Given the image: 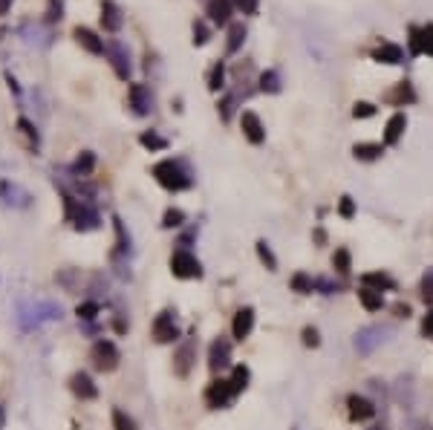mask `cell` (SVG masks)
<instances>
[{
    "label": "cell",
    "instance_id": "41",
    "mask_svg": "<svg viewBox=\"0 0 433 430\" xmlns=\"http://www.w3.org/2000/svg\"><path fill=\"white\" fill-rule=\"evenodd\" d=\"M390 99H393V101H404V104H410V101H416V93H413V87L408 84V81H401V84H399V90L393 93V95H390Z\"/></svg>",
    "mask_w": 433,
    "mask_h": 430
},
{
    "label": "cell",
    "instance_id": "12",
    "mask_svg": "<svg viewBox=\"0 0 433 430\" xmlns=\"http://www.w3.org/2000/svg\"><path fill=\"white\" fill-rule=\"evenodd\" d=\"M102 26H104V32H110V35L121 32V26H124V12L119 9L116 0H104V3H102Z\"/></svg>",
    "mask_w": 433,
    "mask_h": 430
},
{
    "label": "cell",
    "instance_id": "42",
    "mask_svg": "<svg viewBox=\"0 0 433 430\" xmlns=\"http://www.w3.org/2000/svg\"><path fill=\"white\" fill-rule=\"evenodd\" d=\"M113 427H116V430H136V422H133L121 407H116V410H113Z\"/></svg>",
    "mask_w": 433,
    "mask_h": 430
},
{
    "label": "cell",
    "instance_id": "22",
    "mask_svg": "<svg viewBox=\"0 0 433 430\" xmlns=\"http://www.w3.org/2000/svg\"><path fill=\"white\" fill-rule=\"evenodd\" d=\"M404 128H408V119H404V113H393V116H390L387 128H384V145L396 147L401 142V136H404Z\"/></svg>",
    "mask_w": 433,
    "mask_h": 430
},
{
    "label": "cell",
    "instance_id": "39",
    "mask_svg": "<svg viewBox=\"0 0 433 430\" xmlns=\"http://www.w3.org/2000/svg\"><path fill=\"white\" fill-rule=\"evenodd\" d=\"M211 40V29L205 21H194V47H205Z\"/></svg>",
    "mask_w": 433,
    "mask_h": 430
},
{
    "label": "cell",
    "instance_id": "30",
    "mask_svg": "<svg viewBox=\"0 0 433 430\" xmlns=\"http://www.w3.org/2000/svg\"><path fill=\"white\" fill-rule=\"evenodd\" d=\"M222 87H226V61H217L211 67V73H208V90L220 93Z\"/></svg>",
    "mask_w": 433,
    "mask_h": 430
},
{
    "label": "cell",
    "instance_id": "18",
    "mask_svg": "<svg viewBox=\"0 0 433 430\" xmlns=\"http://www.w3.org/2000/svg\"><path fill=\"white\" fill-rule=\"evenodd\" d=\"M231 9H234V0H208L205 15L214 26H226L231 21Z\"/></svg>",
    "mask_w": 433,
    "mask_h": 430
},
{
    "label": "cell",
    "instance_id": "2",
    "mask_svg": "<svg viewBox=\"0 0 433 430\" xmlns=\"http://www.w3.org/2000/svg\"><path fill=\"white\" fill-rule=\"evenodd\" d=\"M153 179L165 188V191H188L194 185V176L191 171L185 168L183 162H176V159H162L153 165Z\"/></svg>",
    "mask_w": 433,
    "mask_h": 430
},
{
    "label": "cell",
    "instance_id": "14",
    "mask_svg": "<svg viewBox=\"0 0 433 430\" xmlns=\"http://www.w3.org/2000/svg\"><path fill=\"white\" fill-rule=\"evenodd\" d=\"M347 410H350V419L353 422H370L373 416H375V405H373L370 398L358 396V393H353L350 398H347Z\"/></svg>",
    "mask_w": 433,
    "mask_h": 430
},
{
    "label": "cell",
    "instance_id": "52",
    "mask_svg": "<svg viewBox=\"0 0 433 430\" xmlns=\"http://www.w3.org/2000/svg\"><path fill=\"white\" fill-rule=\"evenodd\" d=\"M396 315L399 318H410V307H408V303H396Z\"/></svg>",
    "mask_w": 433,
    "mask_h": 430
},
{
    "label": "cell",
    "instance_id": "49",
    "mask_svg": "<svg viewBox=\"0 0 433 430\" xmlns=\"http://www.w3.org/2000/svg\"><path fill=\"white\" fill-rule=\"evenodd\" d=\"M301 335H303V346H320V332L315 326H306Z\"/></svg>",
    "mask_w": 433,
    "mask_h": 430
},
{
    "label": "cell",
    "instance_id": "3",
    "mask_svg": "<svg viewBox=\"0 0 433 430\" xmlns=\"http://www.w3.org/2000/svg\"><path fill=\"white\" fill-rule=\"evenodd\" d=\"M104 55L110 58V67H113V73H116L121 81H130L133 64H130V49H128V44H121V40L110 38V40H104Z\"/></svg>",
    "mask_w": 433,
    "mask_h": 430
},
{
    "label": "cell",
    "instance_id": "1",
    "mask_svg": "<svg viewBox=\"0 0 433 430\" xmlns=\"http://www.w3.org/2000/svg\"><path fill=\"white\" fill-rule=\"evenodd\" d=\"M61 197H64V217H67V223L75 226V231H95L102 226V217L90 205V200H78L64 188H61Z\"/></svg>",
    "mask_w": 433,
    "mask_h": 430
},
{
    "label": "cell",
    "instance_id": "23",
    "mask_svg": "<svg viewBox=\"0 0 433 430\" xmlns=\"http://www.w3.org/2000/svg\"><path fill=\"white\" fill-rule=\"evenodd\" d=\"M361 283L375 289V292H393V289H396V280L387 272H367L364 277H361Z\"/></svg>",
    "mask_w": 433,
    "mask_h": 430
},
{
    "label": "cell",
    "instance_id": "35",
    "mask_svg": "<svg viewBox=\"0 0 433 430\" xmlns=\"http://www.w3.org/2000/svg\"><path fill=\"white\" fill-rule=\"evenodd\" d=\"M139 145L148 147V150H167V139L153 133V130H145L142 136H139Z\"/></svg>",
    "mask_w": 433,
    "mask_h": 430
},
{
    "label": "cell",
    "instance_id": "29",
    "mask_svg": "<svg viewBox=\"0 0 433 430\" xmlns=\"http://www.w3.org/2000/svg\"><path fill=\"white\" fill-rule=\"evenodd\" d=\"M281 73L277 69H266V73L260 75V93H269V95H277L281 93Z\"/></svg>",
    "mask_w": 433,
    "mask_h": 430
},
{
    "label": "cell",
    "instance_id": "24",
    "mask_svg": "<svg viewBox=\"0 0 433 430\" xmlns=\"http://www.w3.org/2000/svg\"><path fill=\"white\" fill-rule=\"evenodd\" d=\"M373 61H379V64H401L404 52L396 44H382L379 49H373Z\"/></svg>",
    "mask_w": 433,
    "mask_h": 430
},
{
    "label": "cell",
    "instance_id": "38",
    "mask_svg": "<svg viewBox=\"0 0 433 430\" xmlns=\"http://www.w3.org/2000/svg\"><path fill=\"white\" fill-rule=\"evenodd\" d=\"M162 226H165V228H179V226H185V211H183V208H167L165 217H162Z\"/></svg>",
    "mask_w": 433,
    "mask_h": 430
},
{
    "label": "cell",
    "instance_id": "40",
    "mask_svg": "<svg viewBox=\"0 0 433 430\" xmlns=\"http://www.w3.org/2000/svg\"><path fill=\"white\" fill-rule=\"evenodd\" d=\"M61 18H64V0H49V3H47V18H44V23L55 26Z\"/></svg>",
    "mask_w": 433,
    "mask_h": 430
},
{
    "label": "cell",
    "instance_id": "51",
    "mask_svg": "<svg viewBox=\"0 0 433 430\" xmlns=\"http://www.w3.org/2000/svg\"><path fill=\"white\" fill-rule=\"evenodd\" d=\"M6 81H9V87H12V93L15 95H21V87H18V78L12 75V73H6Z\"/></svg>",
    "mask_w": 433,
    "mask_h": 430
},
{
    "label": "cell",
    "instance_id": "9",
    "mask_svg": "<svg viewBox=\"0 0 433 430\" xmlns=\"http://www.w3.org/2000/svg\"><path fill=\"white\" fill-rule=\"evenodd\" d=\"M21 38L26 40L30 47H38V49H47L52 44V26L49 23H23L21 26Z\"/></svg>",
    "mask_w": 433,
    "mask_h": 430
},
{
    "label": "cell",
    "instance_id": "5",
    "mask_svg": "<svg viewBox=\"0 0 433 430\" xmlns=\"http://www.w3.org/2000/svg\"><path fill=\"white\" fill-rule=\"evenodd\" d=\"M90 361H93V367L99 370V372H113V370L119 367V350H116V344L107 341V338L95 341L93 350H90Z\"/></svg>",
    "mask_w": 433,
    "mask_h": 430
},
{
    "label": "cell",
    "instance_id": "7",
    "mask_svg": "<svg viewBox=\"0 0 433 430\" xmlns=\"http://www.w3.org/2000/svg\"><path fill=\"white\" fill-rule=\"evenodd\" d=\"M234 387H231V381L229 379H214L211 384H208V390H205V401H208V407H214V410H220V407H229L231 401H234Z\"/></svg>",
    "mask_w": 433,
    "mask_h": 430
},
{
    "label": "cell",
    "instance_id": "15",
    "mask_svg": "<svg viewBox=\"0 0 433 430\" xmlns=\"http://www.w3.org/2000/svg\"><path fill=\"white\" fill-rule=\"evenodd\" d=\"M251 329H255V309H251V307L237 309L234 321H231V335H234L237 341H246V338L251 335Z\"/></svg>",
    "mask_w": 433,
    "mask_h": 430
},
{
    "label": "cell",
    "instance_id": "46",
    "mask_svg": "<svg viewBox=\"0 0 433 430\" xmlns=\"http://www.w3.org/2000/svg\"><path fill=\"white\" fill-rule=\"evenodd\" d=\"M234 104H237V99H234V95H226V99H222V101L217 104V110H220V119H222V121H229V119H231V113H234Z\"/></svg>",
    "mask_w": 433,
    "mask_h": 430
},
{
    "label": "cell",
    "instance_id": "17",
    "mask_svg": "<svg viewBox=\"0 0 433 430\" xmlns=\"http://www.w3.org/2000/svg\"><path fill=\"white\" fill-rule=\"evenodd\" d=\"M0 200H3L6 205L26 208L32 197H30V191H23L18 182H9V179H3V182H0Z\"/></svg>",
    "mask_w": 433,
    "mask_h": 430
},
{
    "label": "cell",
    "instance_id": "50",
    "mask_svg": "<svg viewBox=\"0 0 433 430\" xmlns=\"http://www.w3.org/2000/svg\"><path fill=\"white\" fill-rule=\"evenodd\" d=\"M422 332H425V338L433 341V309L425 315V321H422Z\"/></svg>",
    "mask_w": 433,
    "mask_h": 430
},
{
    "label": "cell",
    "instance_id": "13",
    "mask_svg": "<svg viewBox=\"0 0 433 430\" xmlns=\"http://www.w3.org/2000/svg\"><path fill=\"white\" fill-rule=\"evenodd\" d=\"M231 364V344L226 338H217L211 344V350H208V367H211L214 372L226 370Z\"/></svg>",
    "mask_w": 433,
    "mask_h": 430
},
{
    "label": "cell",
    "instance_id": "20",
    "mask_svg": "<svg viewBox=\"0 0 433 430\" xmlns=\"http://www.w3.org/2000/svg\"><path fill=\"white\" fill-rule=\"evenodd\" d=\"M69 390H73L81 401H93L95 396H99V387L93 384V379L87 376V372H75V376L69 379Z\"/></svg>",
    "mask_w": 433,
    "mask_h": 430
},
{
    "label": "cell",
    "instance_id": "34",
    "mask_svg": "<svg viewBox=\"0 0 433 430\" xmlns=\"http://www.w3.org/2000/svg\"><path fill=\"white\" fill-rule=\"evenodd\" d=\"M95 168V156L90 154V150H84V154L73 162V176H90Z\"/></svg>",
    "mask_w": 433,
    "mask_h": 430
},
{
    "label": "cell",
    "instance_id": "10",
    "mask_svg": "<svg viewBox=\"0 0 433 430\" xmlns=\"http://www.w3.org/2000/svg\"><path fill=\"white\" fill-rule=\"evenodd\" d=\"M197 361V344H194V338H185L183 344L176 346V355H174V372L179 379H188L191 372V364Z\"/></svg>",
    "mask_w": 433,
    "mask_h": 430
},
{
    "label": "cell",
    "instance_id": "27",
    "mask_svg": "<svg viewBox=\"0 0 433 430\" xmlns=\"http://www.w3.org/2000/svg\"><path fill=\"white\" fill-rule=\"evenodd\" d=\"M243 44H246V26H243V23H231V26H229V40H226V52H229V55L240 52Z\"/></svg>",
    "mask_w": 433,
    "mask_h": 430
},
{
    "label": "cell",
    "instance_id": "8",
    "mask_svg": "<svg viewBox=\"0 0 433 430\" xmlns=\"http://www.w3.org/2000/svg\"><path fill=\"white\" fill-rule=\"evenodd\" d=\"M153 338L159 344H171L179 338V324H176V315L171 309H165L153 318Z\"/></svg>",
    "mask_w": 433,
    "mask_h": 430
},
{
    "label": "cell",
    "instance_id": "4",
    "mask_svg": "<svg viewBox=\"0 0 433 430\" xmlns=\"http://www.w3.org/2000/svg\"><path fill=\"white\" fill-rule=\"evenodd\" d=\"M171 274L179 277V280H200L202 263L197 260V254H191L188 248H176L171 254Z\"/></svg>",
    "mask_w": 433,
    "mask_h": 430
},
{
    "label": "cell",
    "instance_id": "53",
    "mask_svg": "<svg viewBox=\"0 0 433 430\" xmlns=\"http://www.w3.org/2000/svg\"><path fill=\"white\" fill-rule=\"evenodd\" d=\"M12 3H15V0H0V18H3L6 12L12 9Z\"/></svg>",
    "mask_w": 433,
    "mask_h": 430
},
{
    "label": "cell",
    "instance_id": "33",
    "mask_svg": "<svg viewBox=\"0 0 433 430\" xmlns=\"http://www.w3.org/2000/svg\"><path fill=\"white\" fill-rule=\"evenodd\" d=\"M332 269L338 272V274H350V269H353L350 248H335V254H332Z\"/></svg>",
    "mask_w": 433,
    "mask_h": 430
},
{
    "label": "cell",
    "instance_id": "21",
    "mask_svg": "<svg viewBox=\"0 0 433 430\" xmlns=\"http://www.w3.org/2000/svg\"><path fill=\"white\" fill-rule=\"evenodd\" d=\"M410 52L413 55H433V26L425 29H410Z\"/></svg>",
    "mask_w": 433,
    "mask_h": 430
},
{
    "label": "cell",
    "instance_id": "11",
    "mask_svg": "<svg viewBox=\"0 0 433 430\" xmlns=\"http://www.w3.org/2000/svg\"><path fill=\"white\" fill-rule=\"evenodd\" d=\"M128 104L136 116H150L153 113V93L145 84H130L128 90Z\"/></svg>",
    "mask_w": 433,
    "mask_h": 430
},
{
    "label": "cell",
    "instance_id": "48",
    "mask_svg": "<svg viewBox=\"0 0 433 430\" xmlns=\"http://www.w3.org/2000/svg\"><path fill=\"white\" fill-rule=\"evenodd\" d=\"M234 6L243 12V15H257V9H260V0H234Z\"/></svg>",
    "mask_w": 433,
    "mask_h": 430
},
{
    "label": "cell",
    "instance_id": "19",
    "mask_svg": "<svg viewBox=\"0 0 433 430\" xmlns=\"http://www.w3.org/2000/svg\"><path fill=\"white\" fill-rule=\"evenodd\" d=\"M73 38L78 40V47L81 49H87L90 55H102L104 52V40L95 35L93 29H87V26H75L73 29Z\"/></svg>",
    "mask_w": 433,
    "mask_h": 430
},
{
    "label": "cell",
    "instance_id": "43",
    "mask_svg": "<svg viewBox=\"0 0 433 430\" xmlns=\"http://www.w3.org/2000/svg\"><path fill=\"white\" fill-rule=\"evenodd\" d=\"M75 312H78V318H84V321H93V318L102 312V307H99V303H95V300H84Z\"/></svg>",
    "mask_w": 433,
    "mask_h": 430
},
{
    "label": "cell",
    "instance_id": "16",
    "mask_svg": "<svg viewBox=\"0 0 433 430\" xmlns=\"http://www.w3.org/2000/svg\"><path fill=\"white\" fill-rule=\"evenodd\" d=\"M240 124H243V133H246V139H248L251 145H263V142H266V128H263V121H260L257 113L246 110L243 119H240Z\"/></svg>",
    "mask_w": 433,
    "mask_h": 430
},
{
    "label": "cell",
    "instance_id": "26",
    "mask_svg": "<svg viewBox=\"0 0 433 430\" xmlns=\"http://www.w3.org/2000/svg\"><path fill=\"white\" fill-rule=\"evenodd\" d=\"M382 154H384V145H375V142H361L353 147V156L361 162H375Z\"/></svg>",
    "mask_w": 433,
    "mask_h": 430
},
{
    "label": "cell",
    "instance_id": "36",
    "mask_svg": "<svg viewBox=\"0 0 433 430\" xmlns=\"http://www.w3.org/2000/svg\"><path fill=\"white\" fill-rule=\"evenodd\" d=\"M257 257H260V263H263V266H266L269 272H277V257H274V252L269 248L266 240H257Z\"/></svg>",
    "mask_w": 433,
    "mask_h": 430
},
{
    "label": "cell",
    "instance_id": "31",
    "mask_svg": "<svg viewBox=\"0 0 433 430\" xmlns=\"http://www.w3.org/2000/svg\"><path fill=\"white\" fill-rule=\"evenodd\" d=\"M18 130L26 136V142H30V147H32V150H38V147H40V133H38V128H35V124H32L30 119H26V116H21V119H18Z\"/></svg>",
    "mask_w": 433,
    "mask_h": 430
},
{
    "label": "cell",
    "instance_id": "44",
    "mask_svg": "<svg viewBox=\"0 0 433 430\" xmlns=\"http://www.w3.org/2000/svg\"><path fill=\"white\" fill-rule=\"evenodd\" d=\"M422 298H425V303H430V307H433V266L422 277Z\"/></svg>",
    "mask_w": 433,
    "mask_h": 430
},
{
    "label": "cell",
    "instance_id": "47",
    "mask_svg": "<svg viewBox=\"0 0 433 430\" xmlns=\"http://www.w3.org/2000/svg\"><path fill=\"white\" fill-rule=\"evenodd\" d=\"M353 116H355V119H370V116H375V104H370V101H355Z\"/></svg>",
    "mask_w": 433,
    "mask_h": 430
},
{
    "label": "cell",
    "instance_id": "6",
    "mask_svg": "<svg viewBox=\"0 0 433 430\" xmlns=\"http://www.w3.org/2000/svg\"><path fill=\"white\" fill-rule=\"evenodd\" d=\"M390 335V329L387 326H364V329H358V335H355V350L361 355H370L375 353L379 346L387 341Z\"/></svg>",
    "mask_w": 433,
    "mask_h": 430
},
{
    "label": "cell",
    "instance_id": "32",
    "mask_svg": "<svg viewBox=\"0 0 433 430\" xmlns=\"http://www.w3.org/2000/svg\"><path fill=\"white\" fill-rule=\"evenodd\" d=\"M113 228H116V240H119V246H116V257H119V254L128 257V254H130V234L124 231V223H121L119 217H113Z\"/></svg>",
    "mask_w": 433,
    "mask_h": 430
},
{
    "label": "cell",
    "instance_id": "28",
    "mask_svg": "<svg viewBox=\"0 0 433 430\" xmlns=\"http://www.w3.org/2000/svg\"><path fill=\"white\" fill-rule=\"evenodd\" d=\"M231 387H234V393L237 396H240L243 390H246V387H248V381H251V370L246 367V364H237L234 370H231Z\"/></svg>",
    "mask_w": 433,
    "mask_h": 430
},
{
    "label": "cell",
    "instance_id": "45",
    "mask_svg": "<svg viewBox=\"0 0 433 430\" xmlns=\"http://www.w3.org/2000/svg\"><path fill=\"white\" fill-rule=\"evenodd\" d=\"M338 214H341L344 219H353V217H355V202H353V197H347V193H344V197L338 200Z\"/></svg>",
    "mask_w": 433,
    "mask_h": 430
},
{
    "label": "cell",
    "instance_id": "55",
    "mask_svg": "<svg viewBox=\"0 0 433 430\" xmlns=\"http://www.w3.org/2000/svg\"><path fill=\"white\" fill-rule=\"evenodd\" d=\"M373 430H382V427H373Z\"/></svg>",
    "mask_w": 433,
    "mask_h": 430
},
{
    "label": "cell",
    "instance_id": "54",
    "mask_svg": "<svg viewBox=\"0 0 433 430\" xmlns=\"http://www.w3.org/2000/svg\"><path fill=\"white\" fill-rule=\"evenodd\" d=\"M0 422H3V413H0Z\"/></svg>",
    "mask_w": 433,
    "mask_h": 430
},
{
    "label": "cell",
    "instance_id": "37",
    "mask_svg": "<svg viewBox=\"0 0 433 430\" xmlns=\"http://www.w3.org/2000/svg\"><path fill=\"white\" fill-rule=\"evenodd\" d=\"M292 289H295L298 295H309V292H315V280L306 272H298L292 277Z\"/></svg>",
    "mask_w": 433,
    "mask_h": 430
},
{
    "label": "cell",
    "instance_id": "25",
    "mask_svg": "<svg viewBox=\"0 0 433 430\" xmlns=\"http://www.w3.org/2000/svg\"><path fill=\"white\" fill-rule=\"evenodd\" d=\"M358 300H361V307H364L367 312H379L384 307V295L375 292V289H370V286H361L358 289Z\"/></svg>",
    "mask_w": 433,
    "mask_h": 430
}]
</instances>
